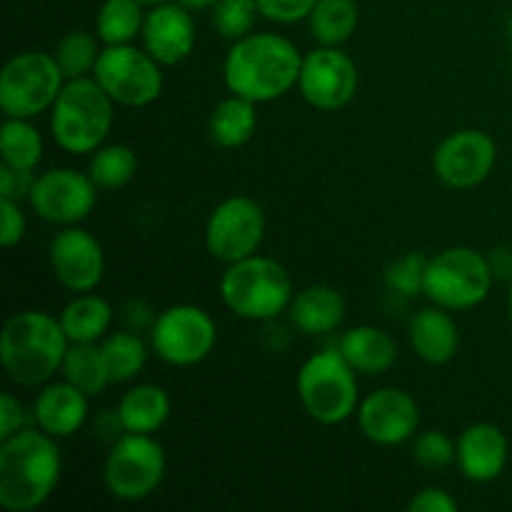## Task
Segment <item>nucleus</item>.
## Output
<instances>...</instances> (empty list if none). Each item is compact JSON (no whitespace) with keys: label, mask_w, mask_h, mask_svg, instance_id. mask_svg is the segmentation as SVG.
<instances>
[{"label":"nucleus","mask_w":512,"mask_h":512,"mask_svg":"<svg viewBox=\"0 0 512 512\" xmlns=\"http://www.w3.org/2000/svg\"><path fill=\"white\" fill-rule=\"evenodd\" d=\"M70 343H100L113 325V308L95 293H78L60 313Z\"/></svg>","instance_id":"a878e982"},{"label":"nucleus","mask_w":512,"mask_h":512,"mask_svg":"<svg viewBox=\"0 0 512 512\" xmlns=\"http://www.w3.org/2000/svg\"><path fill=\"white\" fill-rule=\"evenodd\" d=\"M295 388L305 413L320 425L345 423L358 413V373L338 348L310 355L300 368Z\"/></svg>","instance_id":"423d86ee"},{"label":"nucleus","mask_w":512,"mask_h":512,"mask_svg":"<svg viewBox=\"0 0 512 512\" xmlns=\"http://www.w3.org/2000/svg\"><path fill=\"white\" fill-rule=\"evenodd\" d=\"M138 173V155L130 145L110 143L100 145L90 155L88 175L100 190H120L130 183Z\"/></svg>","instance_id":"2f4dec72"},{"label":"nucleus","mask_w":512,"mask_h":512,"mask_svg":"<svg viewBox=\"0 0 512 512\" xmlns=\"http://www.w3.org/2000/svg\"><path fill=\"white\" fill-rule=\"evenodd\" d=\"M288 318L305 335H328L343 325L345 298L333 285H308L293 295Z\"/></svg>","instance_id":"4be33fe9"},{"label":"nucleus","mask_w":512,"mask_h":512,"mask_svg":"<svg viewBox=\"0 0 512 512\" xmlns=\"http://www.w3.org/2000/svg\"><path fill=\"white\" fill-rule=\"evenodd\" d=\"M60 373H63V380H68L90 398L105 393L113 385L100 343H70Z\"/></svg>","instance_id":"bb28decb"},{"label":"nucleus","mask_w":512,"mask_h":512,"mask_svg":"<svg viewBox=\"0 0 512 512\" xmlns=\"http://www.w3.org/2000/svg\"><path fill=\"white\" fill-rule=\"evenodd\" d=\"M410 348L423 363L445 365L458 355L460 350V328L450 310L440 305L418 310L410 318Z\"/></svg>","instance_id":"412c9836"},{"label":"nucleus","mask_w":512,"mask_h":512,"mask_svg":"<svg viewBox=\"0 0 512 512\" xmlns=\"http://www.w3.org/2000/svg\"><path fill=\"white\" fill-rule=\"evenodd\" d=\"M455 443H458L455 463L470 483H493L503 475L505 465H508L510 445L498 425H468Z\"/></svg>","instance_id":"6ab92c4d"},{"label":"nucleus","mask_w":512,"mask_h":512,"mask_svg":"<svg viewBox=\"0 0 512 512\" xmlns=\"http://www.w3.org/2000/svg\"><path fill=\"white\" fill-rule=\"evenodd\" d=\"M493 283L488 255L468 245H455L428 258L423 295L445 310H470L488 300Z\"/></svg>","instance_id":"0eeeda50"},{"label":"nucleus","mask_w":512,"mask_h":512,"mask_svg":"<svg viewBox=\"0 0 512 512\" xmlns=\"http://www.w3.org/2000/svg\"><path fill=\"white\" fill-rule=\"evenodd\" d=\"M358 428L370 443L395 448L413 440L420 430V405L408 390L378 388L358 405Z\"/></svg>","instance_id":"f3484780"},{"label":"nucleus","mask_w":512,"mask_h":512,"mask_svg":"<svg viewBox=\"0 0 512 512\" xmlns=\"http://www.w3.org/2000/svg\"><path fill=\"white\" fill-rule=\"evenodd\" d=\"M125 433H128V430H125L123 420H120L118 408L103 410V413L98 415V420H95V438L103 440V443L113 445L115 440L123 438Z\"/></svg>","instance_id":"79ce46f5"},{"label":"nucleus","mask_w":512,"mask_h":512,"mask_svg":"<svg viewBox=\"0 0 512 512\" xmlns=\"http://www.w3.org/2000/svg\"><path fill=\"white\" fill-rule=\"evenodd\" d=\"M303 55L278 33H250L230 43L223 63L225 88L258 103H273L298 88Z\"/></svg>","instance_id":"f257e3e1"},{"label":"nucleus","mask_w":512,"mask_h":512,"mask_svg":"<svg viewBox=\"0 0 512 512\" xmlns=\"http://www.w3.org/2000/svg\"><path fill=\"white\" fill-rule=\"evenodd\" d=\"M508 38H510V43H512V13H510V20H508Z\"/></svg>","instance_id":"09e8293b"},{"label":"nucleus","mask_w":512,"mask_h":512,"mask_svg":"<svg viewBox=\"0 0 512 512\" xmlns=\"http://www.w3.org/2000/svg\"><path fill=\"white\" fill-rule=\"evenodd\" d=\"M175 3H180L183 8H188L190 13H200V10H213L218 0H175Z\"/></svg>","instance_id":"a18cd8bd"},{"label":"nucleus","mask_w":512,"mask_h":512,"mask_svg":"<svg viewBox=\"0 0 512 512\" xmlns=\"http://www.w3.org/2000/svg\"><path fill=\"white\" fill-rule=\"evenodd\" d=\"M140 40H143V48L160 65L183 63L190 58V53L195 50V40H198L193 13L175 0L153 5L145 13Z\"/></svg>","instance_id":"a211bd4d"},{"label":"nucleus","mask_w":512,"mask_h":512,"mask_svg":"<svg viewBox=\"0 0 512 512\" xmlns=\"http://www.w3.org/2000/svg\"><path fill=\"white\" fill-rule=\"evenodd\" d=\"M125 318H128L130 323V330H138V328H153L155 318L158 315H153V310L148 308L145 303H140V300H133V303H128V308H125Z\"/></svg>","instance_id":"37998d69"},{"label":"nucleus","mask_w":512,"mask_h":512,"mask_svg":"<svg viewBox=\"0 0 512 512\" xmlns=\"http://www.w3.org/2000/svg\"><path fill=\"white\" fill-rule=\"evenodd\" d=\"M338 350L348 360L350 368L363 375L385 373L398 360V343L378 325H355L345 330Z\"/></svg>","instance_id":"5701e85b"},{"label":"nucleus","mask_w":512,"mask_h":512,"mask_svg":"<svg viewBox=\"0 0 512 512\" xmlns=\"http://www.w3.org/2000/svg\"><path fill=\"white\" fill-rule=\"evenodd\" d=\"M258 130V110L253 100L230 93L213 108L208 120V135L213 145L225 150L243 148Z\"/></svg>","instance_id":"393cba45"},{"label":"nucleus","mask_w":512,"mask_h":512,"mask_svg":"<svg viewBox=\"0 0 512 512\" xmlns=\"http://www.w3.org/2000/svg\"><path fill=\"white\" fill-rule=\"evenodd\" d=\"M100 45L103 43H100L98 35L88 33V30H70L68 35H63L60 43L55 45L53 55L65 78L73 80L93 75L100 53H103Z\"/></svg>","instance_id":"473e14b6"},{"label":"nucleus","mask_w":512,"mask_h":512,"mask_svg":"<svg viewBox=\"0 0 512 512\" xmlns=\"http://www.w3.org/2000/svg\"><path fill=\"white\" fill-rule=\"evenodd\" d=\"M65 80L53 53L25 50L13 55L0 73V110L5 118L28 120L50 113Z\"/></svg>","instance_id":"6e6552de"},{"label":"nucleus","mask_w":512,"mask_h":512,"mask_svg":"<svg viewBox=\"0 0 512 512\" xmlns=\"http://www.w3.org/2000/svg\"><path fill=\"white\" fill-rule=\"evenodd\" d=\"M265 240V210L248 195H230L218 203L205 225V248L220 263L230 265L258 255Z\"/></svg>","instance_id":"f8f14e48"},{"label":"nucleus","mask_w":512,"mask_h":512,"mask_svg":"<svg viewBox=\"0 0 512 512\" xmlns=\"http://www.w3.org/2000/svg\"><path fill=\"white\" fill-rule=\"evenodd\" d=\"M30 413H33V425L53 435L55 440L73 438L88 423L90 395L70 385L68 380L45 383Z\"/></svg>","instance_id":"aec40b11"},{"label":"nucleus","mask_w":512,"mask_h":512,"mask_svg":"<svg viewBox=\"0 0 512 512\" xmlns=\"http://www.w3.org/2000/svg\"><path fill=\"white\" fill-rule=\"evenodd\" d=\"M358 68L340 48L320 45L303 55L298 90L318 110H340L358 93Z\"/></svg>","instance_id":"4468645a"},{"label":"nucleus","mask_w":512,"mask_h":512,"mask_svg":"<svg viewBox=\"0 0 512 512\" xmlns=\"http://www.w3.org/2000/svg\"><path fill=\"white\" fill-rule=\"evenodd\" d=\"M218 328L208 310L180 303L158 313L150 328V348L173 368H193L213 353Z\"/></svg>","instance_id":"9b49d317"},{"label":"nucleus","mask_w":512,"mask_h":512,"mask_svg":"<svg viewBox=\"0 0 512 512\" xmlns=\"http://www.w3.org/2000/svg\"><path fill=\"white\" fill-rule=\"evenodd\" d=\"M170 413H173V403H170L168 390L153 383L135 385L118 403V415L128 433L155 435L168 423Z\"/></svg>","instance_id":"b1692460"},{"label":"nucleus","mask_w":512,"mask_h":512,"mask_svg":"<svg viewBox=\"0 0 512 512\" xmlns=\"http://www.w3.org/2000/svg\"><path fill=\"white\" fill-rule=\"evenodd\" d=\"M43 153V135H40V130L28 118H5L3 128H0V155H3V165L35 173V168L43 160Z\"/></svg>","instance_id":"c85d7f7f"},{"label":"nucleus","mask_w":512,"mask_h":512,"mask_svg":"<svg viewBox=\"0 0 512 512\" xmlns=\"http://www.w3.org/2000/svg\"><path fill=\"white\" fill-rule=\"evenodd\" d=\"M145 5L138 0H105L95 15V35L103 45H128L140 38Z\"/></svg>","instance_id":"c756f323"},{"label":"nucleus","mask_w":512,"mask_h":512,"mask_svg":"<svg viewBox=\"0 0 512 512\" xmlns=\"http://www.w3.org/2000/svg\"><path fill=\"white\" fill-rule=\"evenodd\" d=\"M70 340L60 318L45 310L10 315L0 333V360L15 385L38 388L50 383L63 368Z\"/></svg>","instance_id":"7ed1b4c3"},{"label":"nucleus","mask_w":512,"mask_h":512,"mask_svg":"<svg viewBox=\"0 0 512 512\" xmlns=\"http://www.w3.org/2000/svg\"><path fill=\"white\" fill-rule=\"evenodd\" d=\"M498 160V145L483 130H458L433 153V173L453 190L478 188L490 178Z\"/></svg>","instance_id":"2eb2a0df"},{"label":"nucleus","mask_w":512,"mask_h":512,"mask_svg":"<svg viewBox=\"0 0 512 512\" xmlns=\"http://www.w3.org/2000/svg\"><path fill=\"white\" fill-rule=\"evenodd\" d=\"M50 270L60 288L70 293H93L105 278V250L90 230L68 225L50 240Z\"/></svg>","instance_id":"dca6fc26"},{"label":"nucleus","mask_w":512,"mask_h":512,"mask_svg":"<svg viewBox=\"0 0 512 512\" xmlns=\"http://www.w3.org/2000/svg\"><path fill=\"white\" fill-rule=\"evenodd\" d=\"M98 190L88 173L75 168H50L35 175L28 205L45 223L68 228V225H80L93 213Z\"/></svg>","instance_id":"ddd939ff"},{"label":"nucleus","mask_w":512,"mask_h":512,"mask_svg":"<svg viewBox=\"0 0 512 512\" xmlns=\"http://www.w3.org/2000/svg\"><path fill=\"white\" fill-rule=\"evenodd\" d=\"M30 423H33V415H28V408L15 395L3 393L0 398V440H8L10 435L20 433Z\"/></svg>","instance_id":"58836bf2"},{"label":"nucleus","mask_w":512,"mask_h":512,"mask_svg":"<svg viewBox=\"0 0 512 512\" xmlns=\"http://www.w3.org/2000/svg\"><path fill=\"white\" fill-rule=\"evenodd\" d=\"M293 295L288 268L265 255H250L230 263L220 278V298L225 308L238 318L255 323H270L288 313Z\"/></svg>","instance_id":"39448f33"},{"label":"nucleus","mask_w":512,"mask_h":512,"mask_svg":"<svg viewBox=\"0 0 512 512\" xmlns=\"http://www.w3.org/2000/svg\"><path fill=\"white\" fill-rule=\"evenodd\" d=\"M138 3H143V5H148V8H153V5L165 3V0H138Z\"/></svg>","instance_id":"49530a36"},{"label":"nucleus","mask_w":512,"mask_h":512,"mask_svg":"<svg viewBox=\"0 0 512 512\" xmlns=\"http://www.w3.org/2000/svg\"><path fill=\"white\" fill-rule=\"evenodd\" d=\"M60 473L58 440L38 425L0 440V505L8 512L43 508L58 488Z\"/></svg>","instance_id":"f03ea898"},{"label":"nucleus","mask_w":512,"mask_h":512,"mask_svg":"<svg viewBox=\"0 0 512 512\" xmlns=\"http://www.w3.org/2000/svg\"><path fill=\"white\" fill-rule=\"evenodd\" d=\"M490 268H493L495 278L512 280V250L508 248H495L493 253L488 255Z\"/></svg>","instance_id":"c03bdc74"},{"label":"nucleus","mask_w":512,"mask_h":512,"mask_svg":"<svg viewBox=\"0 0 512 512\" xmlns=\"http://www.w3.org/2000/svg\"><path fill=\"white\" fill-rule=\"evenodd\" d=\"M93 78L113 98L115 105L145 108L163 93V65L145 48L128 45H103Z\"/></svg>","instance_id":"9d476101"},{"label":"nucleus","mask_w":512,"mask_h":512,"mask_svg":"<svg viewBox=\"0 0 512 512\" xmlns=\"http://www.w3.org/2000/svg\"><path fill=\"white\" fill-rule=\"evenodd\" d=\"M258 15V0H218L215 8L210 10L215 33L220 38L230 40V43L253 33L255 23H258Z\"/></svg>","instance_id":"72a5a7b5"},{"label":"nucleus","mask_w":512,"mask_h":512,"mask_svg":"<svg viewBox=\"0 0 512 512\" xmlns=\"http://www.w3.org/2000/svg\"><path fill=\"white\" fill-rule=\"evenodd\" d=\"M360 23V10L355 0H318L310 13V35L320 45L340 48L353 38Z\"/></svg>","instance_id":"cd10ccee"},{"label":"nucleus","mask_w":512,"mask_h":512,"mask_svg":"<svg viewBox=\"0 0 512 512\" xmlns=\"http://www.w3.org/2000/svg\"><path fill=\"white\" fill-rule=\"evenodd\" d=\"M458 443L448 438L443 430H425L413 438V460L425 470H445L455 463Z\"/></svg>","instance_id":"c9c22d12"},{"label":"nucleus","mask_w":512,"mask_h":512,"mask_svg":"<svg viewBox=\"0 0 512 512\" xmlns=\"http://www.w3.org/2000/svg\"><path fill=\"white\" fill-rule=\"evenodd\" d=\"M318 0H258L260 15L273 23L293 25L308 20Z\"/></svg>","instance_id":"e433bc0d"},{"label":"nucleus","mask_w":512,"mask_h":512,"mask_svg":"<svg viewBox=\"0 0 512 512\" xmlns=\"http://www.w3.org/2000/svg\"><path fill=\"white\" fill-rule=\"evenodd\" d=\"M25 213L18 200L0 198V243L3 248H15L25 235Z\"/></svg>","instance_id":"4c0bfd02"},{"label":"nucleus","mask_w":512,"mask_h":512,"mask_svg":"<svg viewBox=\"0 0 512 512\" xmlns=\"http://www.w3.org/2000/svg\"><path fill=\"white\" fill-rule=\"evenodd\" d=\"M408 512H458V500L443 488H423L408 503Z\"/></svg>","instance_id":"a19ab883"},{"label":"nucleus","mask_w":512,"mask_h":512,"mask_svg":"<svg viewBox=\"0 0 512 512\" xmlns=\"http://www.w3.org/2000/svg\"><path fill=\"white\" fill-rule=\"evenodd\" d=\"M33 183L35 173H30V170H15L10 165H0V198L23 203V200H28Z\"/></svg>","instance_id":"ea45409f"},{"label":"nucleus","mask_w":512,"mask_h":512,"mask_svg":"<svg viewBox=\"0 0 512 512\" xmlns=\"http://www.w3.org/2000/svg\"><path fill=\"white\" fill-rule=\"evenodd\" d=\"M425 270H428V258L423 253L410 250L403 258L393 260L388 265L383 275L385 288L393 295H398V298H418L425 290Z\"/></svg>","instance_id":"f704fd0d"},{"label":"nucleus","mask_w":512,"mask_h":512,"mask_svg":"<svg viewBox=\"0 0 512 512\" xmlns=\"http://www.w3.org/2000/svg\"><path fill=\"white\" fill-rule=\"evenodd\" d=\"M168 460L165 450L153 435L125 433L110 445L103 465L105 488L123 503H138L150 498L163 485Z\"/></svg>","instance_id":"1a4fd4ad"},{"label":"nucleus","mask_w":512,"mask_h":512,"mask_svg":"<svg viewBox=\"0 0 512 512\" xmlns=\"http://www.w3.org/2000/svg\"><path fill=\"white\" fill-rule=\"evenodd\" d=\"M508 313H510V318H512V280H510V293H508Z\"/></svg>","instance_id":"de8ad7c7"},{"label":"nucleus","mask_w":512,"mask_h":512,"mask_svg":"<svg viewBox=\"0 0 512 512\" xmlns=\"http://www.w3.org/2000/svg\"><path fill=\"white\" fill-rule=\"evenodd\" d=\"M105 363H108L110 380L115 383H130L140 375V370L148 363V345L135 330H118L108 333L100 340Z\"/></svg>","instance_id":"7c9ffc66"},{"label":"nucleus","mask_w":512,"mask_h":512,"mask_svg":"<svg viewBox=\"0 0 512 512\" xmlns=\"http://www.w3.org/2000/svg\"><path fill=\"white\" fill-rule=\"evenodd\" d=\"M113 98L93 75L65 80L50 108V135L70 155H93L113 128Z\"/></svg>","instance_id":"20e7f679"}]
</instances>
